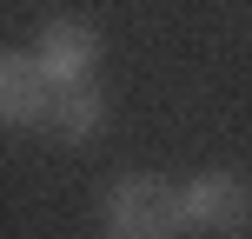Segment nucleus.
Masks as SVG:
<instances>
[{"label": "nucleus", "mask_w": 252, "mask_h": 239, "mask_svg": "<svg viewBox=\"0 0 252 239\" xmlns=\"http://www.w3.org/2000/svg\"><path fill=\"white\" fill-rule=\"evenodd\" d=\"M106 239H186V206L166 173H120L100 200Z\"/></svg>", "instance_id": "1"}, {"label": "nucleus", "mask_w": 252, "mask_h": 239, "mask_svg": "<svg viewBox=\"0 0 252 239\" xmlns=\"http://www.w3.org/2000/svg\"><path fill=\"white\" fill-rule=\"evenodd\" d=\"M179 206H186V233L232 239V233L252 226V179L232 173V166L192 173V179H179Z\"/></svg>", "instance_id": "2"}, {"label": "nucleus", "mask_w": 252, "mask_h": 239, "mask_svg": "<svg viewBox=\"0 0 252 239\" xmlns=\"http://www.w3.org/2000/svg\"><path fill=\"white\" fill-rule=\"evenodd\" d=\"M100 34H93L87 20H73V13H60V20H47L40 27V40H33V60L47 67V80L53 87H93V73H100Z\"/></svg>", "instance_id": "3"}, {"label": "nucleus", "mask_w": 252, "mask_h": 239, "mask_svg": "<svg viewBox=\"0 0 252 239\" xmlns=\"http://www.w3.org/2000/svg\"><path fill=\"white\" fill-rule=\"evenodd\" d=\"M60 106V87L47 80V67L33 60V47L0 53V120L7 126H47Z\"/></svg>", "instance_id": "4"}, {"label": "nucleus", "mask_w": 252, "mask_h": 239, "mask_svg": "<svg viewBox=\"0 0 252 239\" xmlns=\"http://www.w3.org/2000/svg\"><path fill=\"white\" fill-rule=\"evenodd\" d=\"M100 126H106V93L100 87H66L60 106H53V120H47V133L66 139V146H87Z\"/></svg>", "instance_id": "5"}]
</instances>
